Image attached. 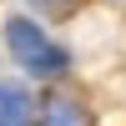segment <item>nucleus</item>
I'll return each mask as SVG.
<instances>
[{"mask_svg": "<svg viewBox=\"0 0 126 126\" xmlns=\"http://www.w3.org/2000/svg\"><path fill=\"white\" fill-rule=\"evenodd\" d=\"M5 46H10V56H15L30 76H61V71H66V50H61L35 20H25V15L5 20Z\"/></svg>", "mask_w": 126, "mask_h": 126, "instance_id": "obj_1", "label": "nucleus"}, {"mask_svg": "<svg viewBox=\"0 0 126 126\" xmlns=\"http://www.w3.org/2000/svg\"><path fill=\"white\" fill-rule=\"evenodd\" d=\"M35 121V101L25 96V86L0 81V126H30Z\"/></svg>", "mask_w": 126, "mask_h": 126, "instance_id": "obj_2", "label": "nucleus"}, {"mask_svg": "<svg viewBox=\"0 0 126 126\" xmlns=\"http://www.w3.org/2000/svg\"><path fill=\"white\" fill-rule=\"evenodd\" d=\"M40 126H91V111L76 96H50L40 111Z\"/></svg>", "mask_w": 126, "mask_h": 126, "instance_id": "obj_3", "label": "nucleus"}]
</instances>
